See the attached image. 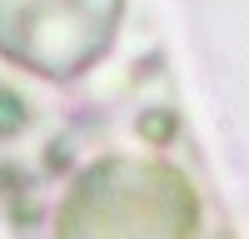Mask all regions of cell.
Returning <instances> with one entry per match:
<instances>
[{"instance_id": "6da1fadb", "label": "cell", "mask_w": 249, "mask_h": 239, "mask_svg": "<svg viewBox=\"0 0 249 239\" xmlns=\"http://www.w3.org/2000/svg\"><path fill=\"white\" fill-rule=\"evenodd\" d=\"M0 209L15 239H244L155 0H0Z\"/></svg>"}]
</instances>
